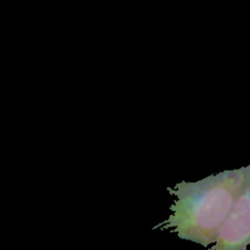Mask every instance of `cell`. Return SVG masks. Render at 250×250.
Listing matches in <instances>:
<instances>
[{
	"label": "cell",
	"mask_w": 250,
	"mask_h": 250,
	"mask_svg": "<svg viewBox=\"0 0 250 250\" xmlns=\"http://www.w3.org/2000/svg\"><path fill=\"white\" fill-rule=\"evenodd\" d=\"M246 169L225 170L196 182L183 181L168 191L176 196L165 229L186 240L203 246L217 241L237 192L245 181Z\"/></svg>",
	"instance_id": "cell-1"
},
{
	"label": "cell",
	"mask_w": 250,
	"mask_h": 250,
	"mask_svg": "<svg viewBox=\"0 0 250 250\" xmlns=\"http://www.w3.org/2000/svg\"><path fill=\"white\" fill-rule=\"evenodd\" d=\"M245 169V181L211 247L214 250H245L250 244V164Z\"/></svg>",
	"instance_id": "cell-2"
}]
</instances>
